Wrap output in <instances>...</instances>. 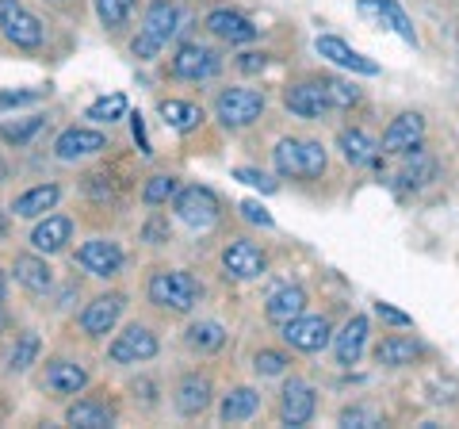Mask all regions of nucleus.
<instances>
[{
    "label": "nucleus",
    "mask_w": 459,
    "mask_h": 429,
    "mask_svg": "<svg viewBox=\"0 0 459 429\" xmlns=\"http://www.w3.org/2000/svg\"><path fill=\"white\" fill-rule=\"evenodd\" d=\"M57 199H62V188H57V184H39V188L16 196V204H12V211H16L20 219H39V214L54 211Z\"/></svg>",
    "instance_id": "nucleus-27"
},
{
    "label": "nucleus",
    "mask_w": 459,
    "mask_h": 429,
    "mask_svg": "<svg viewBox=\"0 0 459 429\" xmlns=\"http://www.w3.org/2000/svg\"><path fill=\"white\" fill-rule=\"evenodd\" d=\"M318 410V398H314V388L307 380H287L283 395H280V418L287 425H307Z\"/></svg>",
    "instance_id": "nucleus-13"
},
{
    "label": "nucleus",
    "mask_w": 459,
    "mask_h": 429,
    "mask_svg": "<svg viewBox=\"0 0 459 429\" xmlns=\"http://www.w3.org/2000/svg\"><path fill=\"white\" fill-rule=\"evenodd\" d=\"M307 311V292L299 288V284H283V288H276L268 295V307H264V314L272 322H291L295 314H303Z\"/></svg>",
    "instance_id": "nucleus-23"
},
{
    "label": "nucleus",
    "mask_w": 459,
    "mask_h": 429,
    "mask_svg": "<svg viewBox=\"0 0 459 429\" xmlns=\"http://www.w3.org/2000/svg\"><path fill=\"white\" fill-rule=\"evenodd\" d=\"M108 356L115 364H142L157 356V334L146 330V326H126V330L111 341Z\"/></svg>",
    "instance_id": "nucleus-8"
},
{
    "label": "nucleus",
    "mask_w": 459,
    "mask_h": 429,
    "mask_svg": "<svg viewBox=\"0 0 459 429\" xmlns=\"http://www.w3.org/2000/svg\"><path fill=\"white\" fill-rule=\"evenodd\" d=\"M283 104H287V111H295V116H303V119H318L322 111L333 108V104H329V96H325L322 81H303V84L283 89Z\"/></svg>",
    "instance_id": "nucleus-14"
},
{
    "label": "nucleus",
    "mask_w": 459,
    "mask_h": 429,
    "mask_svg": "<svg viewBox=\"0 0 459 429\" xmlns=\"http://www.w3.org/2000/svg\"><path fill=\"white\" fill-rule=\"evenodd\" d=\"M283 341L299 353H318L329 346V322L322 314H295L291 322H283Z\"/></svg>",
    "instance_id": "nucleus-9"
},
{
    "label": "nucleus",
    "mask_w": 459,
    "mask_h": 429,
    "mask_svg": "<svg viewBox=\"0 0 459 429\" xmlns=\"http://www.w3.org/2000/svg\"><path fill=\"white\" fill-rule=\"evenodd\" d=\"M161 119H165V127H172V131L188 135L204 123V108L188 104V100H161Z\"/></svg>",
    "instance_id": "nucleus-30"
},
{
    "label": "nucleus",
    "mask_w": 459,
    "mask_h": 429,
    "mask_svg": "<svg viewBox=\"0 0 459 429\" xmlns=\"http://www.w3.org/2000/svg\"><path fill=\"white\" fill-rule=\"evenodd\" d=\"M0 234H4V219H0Z\"/></svg>",
    "instance_id": "nucleus-50"
},
{
    "label": "nucleus",
    "mask_w": 459,
    "mask_h": 429,
    "mask_svg": "<svg viewBox=\"0 0 459 429\" xmlns=\"http://www.w3.org/2000/svg\"><path fill=\"white\" fill-rule=\"evenodd\" d=\"M108 146V138L100 131H89V127H69V131L57 135L54 142V153L62 162H77V157H89V153H100Z\"/></svg>",
    "instance_id": "nucleus-18"
},
{
    "label": "nucleus",
    "mask_w": 459,
    "mask_h": 429,
    "mask_svg": "<svg viewBox=\"0 0 459 429\" xmlns=\"http://www.w3.org/2000/svg\"><path fill=\"white\" fill-rule=\"evenodd\" d=\"M341 425H356V429H371V425H379V414L376 410H364V407H352V410H344L341 414Z\"/></svg>",
    "instance_id": "nucleus-42"
},
{
    "label": "nucleus",
    "mask_w": 459,
    "mask_h": 429,
    "mask_svg": "<svg viewBox=\"0 0 459 429\" xmlns=\"http://www.w3.org/2000/svg\"><path fill=\"white\" fill-rule=\"evenodd\" d=\"M272 162H276L280 177L310 180V177L325 173V150H322V142H314V138H283L280 146L272 150Z\"/></svg>",
    "instance_id": "nucleus-3"
},
{
    "label": "nucleus",
    "mask_w": 459,
    "mask_h": 429,
    "mask_svg": "<svg viewBox=\"0 0 459 429\" xmlns=\"http://www.w3.org/2000/svg\"><path fill=\"white\" fill-rule=\"evenodd\" d=\"M0 303H4V273H0Z\"/></svg>",
    "instance_id": "nucleus-48"
},
{
    "label": "nucleus",
    "mask_w": 459,
    "mask_h": 429,
    "mask_svg": "<svg viewBox=\"0 0 459 429\" xmlns=\"http://www.w3.org/2000/svg\"><path fill=\"white\" fill-rule=\"evenodd\" d=\"M214 111H219V119L226 127H249L253 119H261L264 92H256V89H226L219 96V104H214Z\"/></svg>",
    "instance_id": "nucleus-7"
},
{
    "label": "nucleus",
    "mask_w": 459,
    "mask_h": 429,
    "mask_svg": "<svg viewBox=\"0 0 459 429\" xmlns=\"http://www.w3.org/2000/svg\"><path fill=\"white\" fill-rule=\"evenodd\" d=\"M360 16H371V20H379L383 27H391V31L398 35V39H406V42H413L418 47V31H413V23H410V16L402 12L394 0H360Z\"/></svg>",
    "instance_id": "nucleus-19"
},
{
    "label": "nucleus",
    "mask_w": 459,
    "mask_h": 429,
    "mask_svg": "<svg viewBox=\"0 0 459 429\" xmlns=\"http://www.w3.org/2000/svg\"><path fill=\"white\" fill-rule=\"evenodd\" d=\"M69 238H74V219H65V214H47V223H39L31 231V246L39 253H57V250H65Z\"/></svg>",
    "instance_id": "nucleus-22"
},
{
    "label": "nucleus",
    "mask_w": 459,
    "mask_h": 429,
    "mask_svg": "<svg viewBox=\"0 0 459 429\" xmlns=\"http://www.w3.org/2000/svg\"><path fill=\"white\" fill-rule=\"evenodd\" d=\"M0 31L8 42H16L20 50H39L47 31H42L39 16H31L20 0H0Z\"/></svg>",
    "instance_id": "nucleus-5"
},
{
    "label": "nucleus",
    "mask_w": 459,
    "mask_h": 429,
    "mask_svg": "<svg viewBox=\"0 0 459 429\" xmlns=\"http://www.w3.org/2000/svg\"><path fill=\"white\" fill-rule=\"evenodd\" d=\"M207 31H211L214 39L230 42V47L256 39V27H253L246 16H241V12H234V8H214L211 16H207Z\"/></svg>",
    "instance_id": "nucleus-17"
},
{
    "label": "nucleus",
    "mask_w": 459,
    "mask_h": 429,
    "mask_svg": "<svg viewBox=\"0 0 459 429\" xmlns=\"http://www.w3.org/2000/svg\"><path fill=\"white\" fill-rule=\"evenodd\" d=\"M146 295L153 307L172 311V314H188L199 303V280L184 268H157L146 284Z\"/></svg>",
    "instance_id": "nucleus-1"
},
{
    "label": "nucleus",
    "mask_w": 459,
    "mask_h": 429,
    "mask_svg": "<svg viewBox=\"0 0 459 429\" xmlns=\"http://www.w3.org/2000/svg\"><path fill=\"white\" fill-rule=\"evenodd\" d=\"M131 12H134V0H96V16L104 27H111V31L131 20Z\"/></svg>",
    "instance_id": "nucleus-35"
},
{
    "label": "nucleus",
    "mask_w": 459,
    "mask_h": 429,
    "mask_svg": "<svg viewBox=\"0 0 459 429\" xmlns=\"http://www.w3.org/2000/svg\"><path fill=\"white\" fill-rule=\"evenodd\" d=\"M364 346H368V319H364V314H352V319L344 322V330L337 334V341H333L337 361L352 368L364 356Z\"/></svg>",
    "instance_id": "nucleus-21"
},
{
    "label": "nucleus",
    "mask_w": 459,
    "mask_h": 429,
    "mask_svg": "<svg viewBox=\"0 0 459 429\" xmlns=\"http://www.w3.org/2000/svg\"><path fill=\"white\" fill-rule=\"evenodd\" d=\"M123 307H126V299H123V295H100V299H92V303L84 307V314H81V330L89 334V337H104V334H111V326L119 322Z\"/></svg>",
    "instance_id": "nucleus-16"
},
{
    "label": "nucleus",
    "mask_w": 459,
    "mask_h": 429,
    "mask_svg": "<svg viewBox=\"0 0 459 429\" xmlns=\"http://www.w3.org/2000/svg\"><path fill=\"white\" fill-rule=\"evenodd\" d=\"M42 92H0V108L8 104H31V100H39Z\"/></svg>",
    "instance_id": "nucleus-47"
},
{
    "label": "nucleus",
    "mask_w": 459,
    "mask_h": 429,
    "mask_svg": "<svg viewBox=\"0 0 459 429\" xmlns=\"http://www.w3.org/2000/svg\"><path fill=\"white\" fill-rule=\"evenodd\" d=\"M131 131H134V142H138V150H142V153H153L150 138H146V123H142V116H131Z\"/></svg>",
    "instance_id": "nucleus-46"
},
{
    "label": "nucleus",
    "mask_w": 459,
    "mask_h": 429,
    "mask_svg": "<svg viewBox=\"0 0 459 429\" xmlns=\"http://www.w3.org/2000/svg\"><path fill=\"white\" fill-rule=\"evenodd\" d=\"M84 383H89V372H84L77 361H50L47 376H42V388L54 395H77Z\"/></svg>",
    "instance_id": "nucleus-20"
},
{
    "label": "nucleus",
    "mask_w": 459,
    "mask_h": 429,
    "mask_svg": "<svg viewBox=\"0 0 459 429\" xmlns=\"http://www.w3.org/2000/svg\"><path fill=\"white\" fill-rule=\"evenodd\" d=\"M238 211H241V219L253 223V226H264V231L272 226V214H268V207H264V204H256V199H246V204H241Z\"/></svg>",
    "instance_id": "nucleus-43"
},
{
    "label": "nucleus",
    "mask_w": 459,
    "mask_h": 429,
    "mask_svg": "<svg viewBox=\"0 0 459 429\" xmlns=\"http://www.w3.org/2000/svg\"><path fill=\"white\" fill-rule=\"evenodd\" d=\"M322 84H325V96H329V104H333V108H352L356 100H360V89H356V84H349V81L325 77Z\"/></svg>",
    "instance_id": "nucleus-39"
},
{
    "label": "nucleus",
    "mask_w": 459,
    "mask_h": 429,
    "mask_svg": "<svg viewBox=\"0 0 459 429\" xmlns=\"http://www.w3.org/2000/svg\"><path fill=\"white\" fill-rule=\"evenodd\" d=\"M177 196V177H169V173H157L146 180V188H142V199H146L150 207L157 204H169V199Z\"/></svg>",
    "instance_id": "nucleus-38"
},
{
    "label": "nucleus",
    "mask_w": 459,
    "mask_h": 429,
    "mask_svg": "<svg viewBox=\"0 0 459 429\" xmlns=\"http://www.w3.org/2000/svg\"><path fill=\"white\" fill-rule=\"evenodd\" d=\"M256 407H261V395H256L253 388H238L230 391L222 398V422H246L256 414Z\"/></svg>",
    "instance_id": "nucleus-32"
},
{
    "label": "nucleus",
    "mask_w": 459,
    "mask_h": 429,
    "mask_svg": "<svg viewBox=\"0 0 459 429\" xmlns=\"http://www.w3.org/2000/svg\"><path fill=\"white\" fill-rule=\"evenodd\" d=\"M12 273H16V280L23 284L27 292H35V295L50 292V284H54V268H50L47 261H42V257H31V253L16 257V265H12Z\"/></svg>",
    "instance_id": "nucleus-25"
},
{
    "label": "nucleus",
    "mask_w": 459,
    "mask_h": 429,
    "mask_svg": "<svg viewBox=\"0 0 459 429\" xmlns=\"http://www.w3.org/2000/svg\"><path fill=\"white\" fill-rule=\"evenodd\" d=\"M241 74H261V69L268 66V54H241Z\"/></svg>",
    "instance_id": "nucleus-45"
},
{
    "label": "nucleus",
    "mask_w": 459,
    "mask_h": 429,
    "mask_svg": "<svg viewBox=\"0 0 459 429\" xmlns=\"http://www.w3.org/2000/svg\"><path fill=\"white\" fill-rule=\"evenodd\" d=\"M39 349H42V341H39V334H20V341H16V349H12V356H8V368L12 372H27L35 364V356H39Z\"/></svg>",
    "instance_id": "nucleus-34"
},
{
    "label": "nucleus",
    "mask_w": 459,
    "mask_h": 429,
    "mask_svg": "<svg viewBox=\"0 0 459 429\" xmlns=\"http://www.w3.org/2000/svg\"><path fill=\"white\" fill-rule=\"evenodd\" d=\"M376 314H379L386 326H402V330H406V326H413L410 314H406V311H398V307H391V303H376Z\"/></svg>",
    "instance_id": "nucleus-44"
},
{
    "label": "nucleus",
    "mask_w": 459,
    "mask_h": 429,
    "mask_svg": "<svg viewBox=\"0 0 459 429\" xmlns=\"http://www.w3.org/2000/svg\"><path fill=\"white\" fill-rule=\"evenodd\" d=\"M287 364H291V361H287L283 353H276V349H261V353H256V361H253V368L261 372V376H283Z\"/></svg>",
    "instance_id": "nucleus-41"
},
{
    "label": "nucleus",
    "mask_w": 459,
    "mask_h": 429,
    "mask_svg": "<svg viewBox=\"0 0 459 429\" xmlns=\"http://www.w3.org/2000/svg\"><path fill=\"white\" fill-rule=\"evenodd\" d=\"M180 31V8L172 4V0H153L150 12H146V20H142V31L134 39V58L142 62H150L161 54V47H169V39Z\"/></svg>",
    "instance_id": "nucleus-2"
},
{
    "label": "nucleus",
    "mask_w": 459,
    "mask_h": 429,
    "mask_svg": "<svg viewBox=\"0 0 459 429\" xmlns=\"http://www.w3.org/2000/svg\"><path fill=\"white\" fill-rule=\"evenodd\" d=\"M42 123H47L42 116H27L23 123H4L0 127V138H4L8 146H23V142H31L42 131Z\"/></svg>",
    "instance_id": "nucleus-36"
},
{
    "label": "nucleus",
    "mask_w": 459,
    "mask_h": 429,
    "mask_svg": "<svg viewBox=\"0 0 459 429\" xmlns=\"http://www.w3.org/2000/svg\"><path fill=\"white\" fill-rule=\"evenodd\" d=\"M77 265L84 268V273H92V276H119V268H123V250H119V241H111V238H92V241H84V246L77 250Z\"/></svg>",
    "instance_id": "nucleus-10"
},
{
    "label": "nucleus",
    "mask_w": 459,
    "mask_h": 429,
    "mask_svg": "<svg viewBox=\"0 0 459 429\" xmlns=\"http://www.w3.org/2000/svg\"><path fill=\"white\" fill-rule=\"evenodd\" d=\"M264 253L253 246V241L246 238H238V241H230V246L222 250V268H226V276H234V280H256V276H264Z\"/></svg>",
    "instance_id": "nucleus-12"
},
{
    "label": "nucleus",
    "mask_w": 459,
    "mask_h": 429,
    "mask_svg": "<svg viewBox=\"0 0 459 429\" xmlns=\"http://www.w3.org/2000/svg\"><path fill=\"white\" fill-rule=\"evenodd\" d=\"M376 356H379V364H386V368H406V364H413L421 356V346L413 337H386L383 346L376 349Z\"/></svg>",
    "instance_id": "nucleus-31"
},
{
    "label": "nucleus",
    "mask_w": 459,
    "mask_h": 429,
    "mask_svg": "<svg viewBox=\"0 0 459 429\" xmlns=\"http://www.w3.org/2000/svg\"><path fill=\"white\" fill-rule=\"evenodd\" d=\"M8 177V169H4V162H0V180H4Z\"/></svg>",
    "instance_id": "nucleus-49"
},
{
    "label": "nucleus",
    "mask_w": 459,
    "mask_h": 429,
    "mask_svg": "<svg viewBox=\"0 0 459 429\" xmlns=\"http://www.w3.org/2000/svg\"><path fill=\"white\" fill-rule=\"evenodd\" d=\"M169 69H172V77H180V81H211L222 69V58H219V50L204 47V42H184V47L172 54Z\"/></svg>",
    "instance_id": "nucleus-6"
},
{
    "label": "nucleus",
    "mask_w": 459,
    "mask_h": 429,
    "mask_svg": "<svg viewBox=\"0 0 459 429\" xmlns=\"http://www.w3.org/2000/svg\"><path fill=\"white\" fill-rule=\"evenodd\" d=\"M207 407H211V380L199 376V372L184 376L180 388H177V410L188 414V418H195V414H204Z\"/></svg>",
    "instance_id": "nucleus-24"
},
{
    "label": "nucleus",
    "mask_w": 459,
    "mask_h": 429,
    "mask_svg": "<svg viewBox=\"0 0 459 429\" xmlns=\"http://www.w3.org/2000/svg\"><path fill=\"white\" fill-rule=\"evenodd\" d=\"M65 422L69 425H84V429H104L115 422V410L108 403H100V398H81L65 410Z\"/></svg>",
    "instance_id": "nucleus-28"
},
{
    "label": "nucleus",
    "mask_w": 459,
    "mask_h": 429,
    "mask_svg": "<svg viewBox=\"0 0 459 429\" xmlns=\"http://www.w3.org/2000/svg\"><path fill=\"white\" fill-rule=\"evenodd\" d=\"M172 211H177V219L188 223L192 231H211V226L219 223V214H222V204H219V196H214L211 188H204V184H192V188L177 192V204H172Z\"/></svg>",
    "instance_id": "nucleus-4"
},
{
    "label": "nucleus",
    "mask_w": 459,
    "mask_h": 429,
    "mask_svg": "<svg viewBox=\"0 0 459 429\" xmlns=\"http://www.w3.org/2000/svg\"><path fill=\"white\" fill-rule=\"evenodd\" d=\"M337 146L349 165H376L379 162V142H371L364 131H352V127L337 135Z\"/></svg>",
    "instance_id": "nucleus-26"
},
{
    "label": "nucleus",
    "mask_w": 459,
    "mask_h": 429,
    "mask_svg": "<svg viewBox=\"0 0 459 429\" xmlns=\"http://www.w3.org/2000/svg\"><path fill=\"white\" fill-rule=\"evenodd\" d=\"M421 138H425V119L418 116V111H402V116L383 131L379 150L383 153H406V150L418 146Z\"/></svg>",
    "instance_id": "nucleus-15"
},
{
    "label": "nucleus",
    "mask_w": 459,
    "mask_h": 429,
    "mask_svg": "<svg viewBox=\"0 0 459 429\" xmlns=\"http://www.w3.org/2000/svg\"><path fill=\"white\" fill-rule=\"evenodd\" d=\"M123 116H126V96L123 92H111V96L96 100V104L89 108V119H96V123H115Z\"/></svg>",
    "instance_id": "nucleus-37"
},
{
    "label": "nucleus",
    "mask_w": 459,
    "mask_h": 429,
    "mask_svg": "<svg viewBox=\"0 0 459 429\" xmlns=\"http://www.w3.org/2000/svg\"><path fill=\"white\" fill-rule=\"evenodd\" d=\"M314 50H318L322 58H329L333 66L349 69V74H364V77H376V74H379V62L364 58L360 50H352L349 42L337 39V35H318V42H314Z\"/></svg>",
    "instance_id": "nucleus-11"
},
{
    "label": "nucleus",
    "mask_w": 459,
    "mask_h": 429,
    "mask_svg": "<svg viewBox=\"0 0 459 429\" xmlns=\"http://www.w3.org/2000/svg\"><path fill=\"white\" fill-rule=\"evenodd\" d=\"M188 346L199 349V353H214V349H222L226 346V330H222V322H195L192 330H188Z\"/></svg>",
    "instance_id": "nucleus-33"
},
{
    "label": "nucleus",
    "mask_w": 459,
    "mask_h": 429,
    "mask_svg": "<svg viewBox=\"0 0 459 429\" xmlns=\"http://www.w3.org/2000/svg\"><path fill=\"white\" fill-rule=\"evenodd\" d=\"M410 153V162L402 165V184H406V188H425L429 180H437V157L433 153H425L421 150V142L413 150H406Z\"/></svg>",
    "instance_id": "nucleus-29"
},
{
    "label": "nucleus",
    "mask_w": 459,
    "mask_h": 429,
    "mask_svg": "<svg viewBox=\"0 0 459 429\" xmlns=\"http://www.w3.org/2000/svg\"><path fill=\"white\" fill-rule=\"evenodd\" d=\"M234 180H241V184H249V188H261L264 196H272L280 188L276 180H272L268 173H261V169H249V165H241V169H234Z\"/></svg>",
    "instance_id": "nucleus-40"
}]
</instances>
